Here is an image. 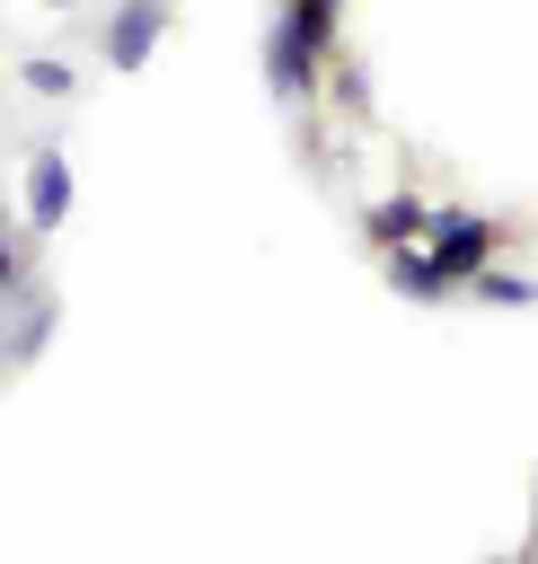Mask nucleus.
<instances>
[{
    "label": "nucleus",
    "mask_w": 538,
    "mask_h": 564,
    "mask_svg": "<svg viewBox=\"0 0 538 564\" xmlns=\"http://www.w3.org/2000/svg\"><path fill=\"white\" fill-rule=\"evenodd\" d=\"M467 291H476L485 308H529V300H538V282H529V273H503V264H485Z\"/></svg>",
    "instance_id": "0eeeda50"
},
{
    "label": "nucleus",
    "mask_w": 538,
    "mask_h": 564,
    "mask_svg": "<svg viewBox=\"0 0 538 564\" xmlns=\"http://www.w3.org/2000/svg\"><path fill=\"white\" fill-rule=\"evenodd\" d=\"M388 282H397L406 300H450V291H459V282L441 273V256H432V247H388Z\"/></svg>",
    "instance_id": "423d86ee"
},
{
    "label": "nucleus",
    "mask_w": 538,
    "mask_h": 564,
    "mask_svg": "<svg viewBox=\"0 0 538 564\" xmlns=\"http://www.w3.org/2000/svg\"><path fill=\"white\" fill-rule=\"evenodd\" d=\"M432 256H441V273L467 291L485 264H494V247H503V229L485 220V212H467V203H441V220H432V238H423Z\"/></svg>",
    "instance_id": "f257e3e1"
},
{
    "label": "nucleus",
    "mask_w": 538,
    "mask_h": 564,
    "mask_svg": "<svg viewBox=\"0 0 538 564\" xmlns=\"http://www.w3.org/2000/svg\"><path fill=\"white\" fill-rule=\"evenodd\" d=\"M265 88H273L282 106H300V97L318 88V44H309L291 18H273V35H265Z\"/></svg>",
    "instance_id": "f03ea898"
},
{
    "label": "nucleus",
    "mask_w": 538,
    "mask_h": 564,
    "mask_svg": "<svg viewBox=\"0 0 538 564\" xmlns=\"http://www.w3.org/2000/svg\"><path fill=\"white\" fill-rule=\"evenodd\" d=\"M432 220H441V203H423V194H379V203L362 212V238L388 256V247H423Z\"/></svg>",
    "instance_id": "7ed1b4c3"
},
{
    "label": "nucleus",
    "mask_w": 538,
    "mask_h": 564,
    "mask_svg": "<svg viewBox=\"0 0 538 564\" xmlns=\"http://www.w3.org/2000/svg\"><path fill=\"white\" fill-rule=\"evenodd\" d=\"M159 35H168V0H123V9L106 18V62H115V70H141Z\"/></svg>",
    "instance_id": "20e7f679"
},
{
    "label": "nucleus",
    "mask_w": 538,
    "mask_h": 564,
    "mask_svg": "<svg viewBox=\"0 0 538 564\" xmlns=\"http://www.w3.org/2000/svg\"><path fill=\"white\" fill-rule=\"evenodd\" d=\"M26 88H35V97H71V62H53V53L26 62Z\"/></svg>",
    "instance_id": "1a4fd4ad"
},
{
    "label": "nucleus",
    "mask_w": 538,
    "mask_h": 564,
    "mask_svg": "<svg viewBox=\"0 0 538 564\" xmlns=\"http://www.w3.org/2000/svg\"><path fill=\"white\" fill-rule=\"evenodd\" d=\"M44 326H53V308H35V317H26V326H18V335H9V352H18V361H26V352H35V344H44Z\"/></svg>",
    "instance_id": "9d476101"
},
{
    "label": "nucleus",
    "mask_w": 538,
    "mask_h": 564,
    "mask_svg": "<svg viewBox=\"0 0 538 564\" xmlns=\"http://www.w3.org/2000/svg\"><path fill=\"white\" fill-rule=\"evenodd\" d=\"M62 220H71V159L35 150L26 159V229H62Z\"/></svg>",
    "instance_id": "39448f33"
},
{
    "label": "nucleus",
    "mask_w": 538,
    "mask_h": 564,
    "mask_svg": "<svg viewBox=\"0 0 538 564\" xmlns=\"http://www.w3.org/2000/svg\"><path fill=\"white\" fill-rule=\"evenodd\" d=\"M335 9H344V0H291L282 18H291V26H300V35L318 44V53H326V44H335Z\"/></svg>",
    "instance_id": "6e6552de"
},
{
    "label": "nucleus",
    "mask_w": 538,
    "mask_h": 564,
    "mask_svg": "<svg viewBox=\"0 0 538 564\" xmlns=\"http://www.w3.org/2000/svg\"><path fill=\"white\" fill-rule=\"evenodd\" d=\"M18 282H26V273H18V256H9V247H0V300H9V291H18Z\"/></svg>",
    "instance_id": "9b49d317"
}]
</instances>
